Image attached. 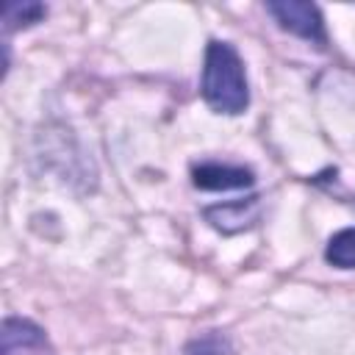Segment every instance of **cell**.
I'll return each mask as SVG.
<instances>
[{
	"instance_id": "1",
	"label": "cell",
	"mask_w": 355,
	"mask_h": 355,
	"mask_svg": "<svg viewBox=\"0 0 355 355\" xmlns=\"http://www.w3.org/2000/svg\"><path fill=\"white\" fill-rule=\"evenodd\" d=\"M202 100L216 114H241L250 105V86L244 61L227 42H208L202 64Z\"/></svg>"
},
{
	"instance_id": "2",
	"label": "cell",
	"mask_w": 355,
	"mask_h": 355,
	"mask_svg": "<svg viewBox=\"0 0 355 355\" xmlns=\"http://www.w3.org/2000/svg\"><path fill=\"white\" fill-rule=\"evenodd\" d=\"M266 11L275 17V22L300 36V39H308V42H316V44H324L327 36H324V22H322V14L313 3H297V0H277V3H266Z\"/></svg>"
},
{
	"instance_id": "3",
	"label": "cell",
	"mask_w": 355,
	"mask_h": 355,
	"mask_svg": "<svg viewBox=\"0 0 355 355\" xmlns=\"http://www.w3.org/2000/svg\"><path fill=\"white\" fill-rule=\"evenodd\" d=\"M0 341H3L0 355H55L47 333L31 319L8 316L3 322Z\"/></svg>"
},
{
	"instance_id": "4",
	"label": "cell",
	"mask_w": 355,
	"mask_h": 355,
	"mask_svg": "<svg viewBox=\"0 0 355 355\" xmlns=\"http://www.w3.org/2000/svg\"><path fill=\"white\" fill-rule=\"evenodd\" d=\"M202 216L222 233L233 236L241 233L247 227H252L261 216V197H247V200H233V202H219V205H208L202 211Z\"/></svg>"
},
{
	"instance_id": "5",
	"label": "cell",
	"mask_w": 355,
	"mask_h": 355,
	"mask_svg": "<svg viewBox=\"0 0 355 355\" xmlns=\"http://www.w3.org/2000/svg\"><path fill=\"white\" fill-rule=\"evenodd\" d=\"M191 183L202 191H227V189H250L255 183L252 169L230 166V164H194Z\"/></svg>"
},
{
	"instance_id": "6",
	"label": "cell",
	"mask_w": 355,
	"mask_h": 355,
	"mask_svg": "<svg viewBox=\"0 0 355 355\" xmlns=\"http://www.w3.org/2000/svg\"><path fill=\"white\" fill-rule=\"evenodd\" d=\"M44 14H47V8L36 0L6 3L3 6V28H6V33H11V31L28 28V25H36L39 19H44Z\"/></svg>"
},
{
	"instance_id": "7",
	"label": "cell",
	"mask_w": 355,
	"mask_h": 355,
	"mask_svg": "<svg viewBox=\"0 0 355 355\" xmlns=\"http://www.w3.org/2000/svg\"><path fill=\"white\" fill-rule=\"evenodd\" d=\"M324 258L336 269H355V227L338 230L324 250Z\"/></svg>"
},
{
	"instance_id": "8",
	"label": "cell",
	"mask_w": 355,
	"mask_h": 355,
	"mask_svg": "<svg viewBox=\"0 0 355 355\" xmlns=\"http://www.w3.org/2000/svg\"><path fill=\"white\" fill-rule=\"evenodd\" d=\"M183 355H230V341L219 330H208V333L191 338L186 344Z\"/></svg>"
}]
</instances>
